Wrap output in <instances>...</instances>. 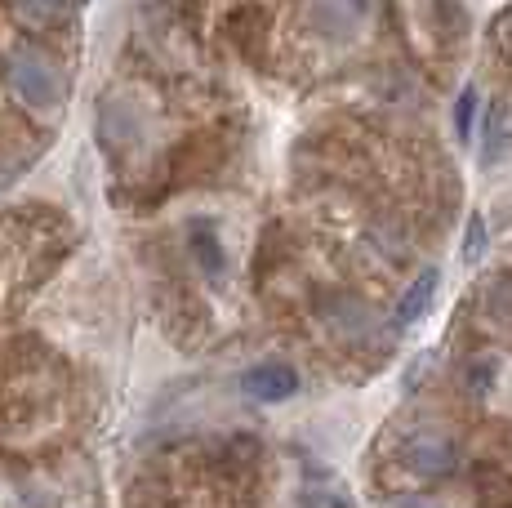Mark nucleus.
Wrapping results in <instances>:
<instances>
[{"mask_svg": "<svg viewBox=\"0 0 512 508\" xmlns=\"http://www.w3.org/2000/svg\"><path fill=\"white\" fill-rule=\"evenodd\" d=\"M9 81H14V90L23 94L27 107H41V112H49V107L63 99V85H58L54 63H49L41 50H18L9 58Z\"/></svg>", "mask_w": 512, "mask_h": 508, "instance_id": "obj_1", "label": "nucleus"}, {"mask_svg": "<svg viewBox=\"0 0 512 508\" xmlns=\"http://www.w3.org/2000/svg\"><path fill=\"white\" fill-rule=\"evenodd\" d=\"M241 388L254 397V402H285V397L299 393V370L285 366V361H263V366L245 370Z\"/></svg>", "mask_w": 512, "mask_h": 508, "instance_id": "obj_2", "label": "nucleus"}, {"mask_svg": "<svg viewBox=\"0 0 512 508\" xmlns=\"http://www.w3.org/2000/svg\"><path fill=\"white\" fill-rule=\"evenodd\" d=\"M406 464L415 468V473H423V477H441V473H450V464H455V446H450L446 437L423 433V437H415V442L406 446Z\"/></svg>", "mask_w": 512, "mask_h": 508, "instance_id": "obj_3", "label": "nucleus"}, {"mask_svg": "<svg viewBox=\"0 0 512 508\" xmlns=\"http://www.w3.org/2000/svg\"><path fill=\"white\" fill-rule=\"evenodd\" d=\"M437 281H441L437 268H423L419 277H415V286H410L406 299L397 304V326H401V330L415 326V321H423V312H428L432 299H437Z\"/></svg>", "mask_w": 512, "mask_h": 508, "instance_id": "obj_4", "label": "nucleus"}, {"mask_svg": "<svg viewBox=\"0 0 512 508\" xmlns=\"http://www.w3.org/2000/svg\"><path fill=\"white\" fill-rule=\"evenodd\" d=\"M192 241H196V254H201L205 272H214V277H219V272H223V250H219V237H214L210 223H196Z\"/></svg>", "mask_w": 512, "mask_h": 508, "instance_id": "obj_5", "label": "nucleus"}, {"mask_svg": "<svg viewBox=\"0 0 512 508\" xmlns=\"http://www.w3.org/2000/svg\"><path fill=\"white\" fill-rule=\"evenodd\" d=\"M472 116H477V90L464 85V90H459V99H455V130H459V139H468V134H472Z\"/></svg>", "mask_w": 512, "mask_h": 508, "instance_id": "obj_6", "label": "nucleus"}, {"mask_svg": "<svg viewBox=\"0 0 512 508\" xmlns=\"http://www.w3.org/2000/svg\"><path fill=\"white\" fill-rule=\"evenodd\" d=\"M481 254H486V223H481V214H472L464 237V263H477Z\"/></svg>", "mask_w": 512, "mask_h": 508, "instance_id": "obj_7", "label": "nucleus"}, {"mask_svg": "<svg viewBox=\"0 0 512 508\" xmlns=\"http://www.w3.org/2000/svg\"><path fill=\"white\" fill-rule=\"evenodd\" d=\"M303 504H308V508H352V500H348V495H343V491H326V495H303Z\"/></svg>", "mask_w": 512, "mask_h": 508, "instance_id": "obj_8", "label": "nucleus"}, {"mask_svg": "<svg viewBox=\"0 0 512 508\" xmlns=\"http://www.w3.org/2000/svg\"><path fill=\"white\" fill-rule=\"evenodd\" d=\"M490 379H495V361H481V366H472V388H477V393H486V384Z\"/></svg>", "mask_w": 512, "mask_h": 508, "instance_id": "obj_9", "label": "nucleus"}, {"mask_svg": "<svg viewBox=\"0 0 512 508\" xmlns=\"http://www.w3.org/2000/svg\"><path fill=\"white\" fill-rule=\"evenodd\" d=\"M401 508H437V504H428V500H406Z\"/></svg>", "mask_w": 512, "mask_h": 508, "instance_id": "obj_10", "label": "nucleus"}]
</instances>
